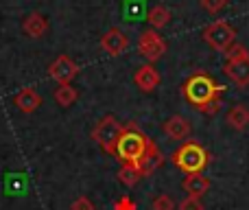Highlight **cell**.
Segmentation results:
<instances>
[{"label":"cell","mask_w":249,"mask_h":210,"mask_svg":"<svg viewBox=\"0 0 249 210\" xmlns=\"http://www.w3.org/2000/svg\"><path fill=\"white\" fill-rule=\"evenodd\" d=\"M225 90V86H221L214 77L206 73H197L181 86L186 101L193 107H197L203 114H216L221 110V92Z\"/></svg>","instance_id":"obj_1"},{"label":"cell","mask_w":249,"mask_h":210,"mask_svg":"<svg viewBox=\"0 0 249 210\" xmlns=\"http://www.w3.org/2000/svg\"><path fill=\"white\" fill-rule=\"evenodd\" d=\"M155 147L149 138L142 132H138L136 127H124L121 140L116 142V149H114V155L116 160H121V164H133V167H144L146 158L155 153Z\"/></svg>","instance_id":"obj_2"},{"label":"cell","mask_w":249,"mask_h":210,"mask_svg":"<svg viewBox=\"0 0 249 210\" xmlns=\"http://www.w3.org/2000/svg\"><path fill=\"white\" fill-rule=\"evenodd\" d=\"M208 151L203 149L199 142H184L179 149L173 153V164L177 169L186 173V175H195V173H201L208 167Z\"/></svg>","instance_id":"obj_3"},{"label":"cell","mask_w":249,"mask_h":210,"mask_svg":"<svg viewBox=\"0 0 249 210\" xmlns=\"http://www.w3.org/2000/svg\"><path fill=\"white\" fill-rule=\"evenodd\" d=\"M123 132H124V125H123V123H118L116 116L107 114V116H103V118H101L99 123H96V127H94V129H92V138H94V140L101 145V149L114 155L116 142L121 140Z\"/></svg>","instance_id":"obj_4"},{"label":"cell","mask_w":249,"mask_h":210,"mask_svg":"<svg viewBox=\"0 0 249 210\" xmlns=\"http://www.w3.org/2000/svg\"><path fill=\"white\" fill-rule=\"evenodd\" d=\"M234 38H236V31H234V26L225 20H216V22H212L210 26L203 29V39H206V44L212 46L214 51H221V53H225L230 46H232Z\"/></svg>","instance_id":"obj_5"},{"label":"cell","mask_w":249,"mask_h":210,"mask_svg":"<svg viewBox=\"0 0 249 210\" xmlns=\"http://www.w3.org/2000/svg\"><path fill=\"white\" fill-rule=\"evenodd\" d=\"M166 48L168 46H166V42H164V38L155 29L142 31L140 38H138V53H140L146 61H158L160 57H164Z\"/></svg>","instance_id":"obj_6"},{"label":"cell","mask_w":249,"mask_h":210,"mask_svg":"<svg viewBox=\"0 0 249 210\" xmlns=\"http://www.w3.org/2000/svg\"><path fill=\"white\" fill-rule=\"evenodd\" d=\"M48 75L55 79L57 83H72V79L79 75V66L74 59H70L68 55H59L51 66H48Z\"/></svg>","instance_id":"obj_7"},{"label":"cell","mask_w":249,"mask_h":210,"mask_svg":"<svg viewBox=\"0 0 249 210\" xmlns=\"http://www.w3.org/2000/svg\"><path fill=\"white\" fill-rule=\"evenodd\" d=\"M101 48H103L107 55L118 57L129 48V38L118 26H112V29H107L103 33V38H101Z\"/></svg>","instance_id":"obj_8"},{"label":"cell","mask_w":249,"mask_h":210,"mask_svg":"<svg viewBox=\"0 0 249 210\" xmlns=\"http://www.w3.org/2000/svg\"><path fill=\"white\" fill-rule=\"evenodd\" d=\"M223 73L228 75L238 88H247L249 86V55L238 57V59H228Z\"/></svg>","instance_id":"obj_9"},{"label":"cell","mask_w":249,"mask_h":210,"mask_svg":"<svg viewBox=\"0 0 249 210\" xmlns=\"http://www.w3.org/2000/svg\"><path fill=\"white\" fill-rule=\"evenodd\" d=\"M133 83H136V88L140 92H153L155 88L160 86V73L151 64H144L136 70V75H133Z\"/></svg>","instance_id":"obj_10"},{"label":"cell","mask_w":249,"mask_h":210,"mask_svg":"<svg viewBox=\"0 0 249 210\" xmlns=\"http://www.w3.org/2000/svg\"><path fill=\"white\" fill-rule=\"evenodd\" d=\"M162 129L171 140H184L190 134V120L184 118V116H171V118L164 123Z\"/></svg>","instance_id":"obj_11"},{"label":"cell","mask_w":249,"mask_h":210,"mask_svg":"<svg viewBox=\"0 0 249 210\" xmlns=\"http://www.w3.org/2000/svg\"><path fill=\"white\" fill-rule=\"evenodd\" d=\"M13 105H16L20 112H24V114H31V112H35L39 105H42V96H39L37 90H33V88H24L22 92L16 95Z\"/></svg>","instance_id":"obj_12"},{"label":"cell","mask_w":249,"mask_h":210,"mask_svg":"<svg viewBox=\"0 0 249 210\" xmlns=\"http://www.w3.org/2000/svg\"><path fill=\"white\" fill-rule=\"evenodd\" d=\"M181 189L190 195V197H199L201 199L203 195L210 191V180L203 177L201 173H195V175H186L184 182H181Z\"/></svg>","instance_id":"obj_13"},{"label":"cell","mask_w":249,"mask_h":210,"mask_svg":"<svg viewBox=\"0 0 249 210\" xmlns=\"http://www.w3.org/2000/svg\"><path fill=\"white\" fill-rule=\"evenodd\" d=\"M22 31L33 39L44 38V33L48 31V22L42 13H29V16L22 20Z\"/></svg>","instance_id":"obj_14"},{"label":"cell","mask_w":249,"mask_h":210,"mask_svg":"<svg viewBox=\"0 0 249 210\" xmlns=\"http://www.w3.org/2000/svg\"><path fill=\"white\" fill-rule=\"evenodd\" d=\"M225 123L232 129H238V132L247 129L249 127V107L243 103H236L234 107H230V112L225 114Z\"/></svg>","instance_id":"obj_15"},{"label":"cell","mask_w":249,"mask_h":210,"mask_svg":"<svg viewBox=\"0 0 249 210\" xmlns=\"http://www.w3.org/2000/svg\"><path fill=\"white\" fill-rule=\"evenodd\" d=\"M171 9L164 7V4H155V7L149 9V13H146V20H149V24L153 26V29H162V26H166L168 22H171Z\"/></svg>","instance_id":"obj_16"},{"label":"cell","mask_w":249,"mask_h":210,"mask_svg":"<svg viewBox=\"0 0 249 210\" xmlns=\"http://www.w3.org/2000/svg\"><path fill=\"white\" fill-rule=\"evenodd\" d=\"M77 99H79V92L72 83H61V86L55 90V101L61 107H70Z\"/></svg>","instance_id":"obj_17"},{"label":"cell","mask_w":249,"mask_h":210,"mask_svg":"<svg viewBox=\"0 0 249 210\" xmlns=\"http://www.w3.org/2000/svg\"><path fill=\"white\" fill-rule=\"evenodd\" d=\"M142 177H144L142 169L140 167H133V164H123V169L118 171V180H121L124 186H136Z\"/></svg>","instance_id":"obj_18"},{"label":"cell","mask_w":249,"mask_h":210,"mask_svg":"<svg viewBox=\"0 0 249 210\" xmlns=\"http://www.w3.org/2000/svg\"><path fill=\"white\" fill-rule=\"evenodd\" d=\"M124 11V18L127 20H140L142 16H144V0H127L123 7Z\"/></svg>","instance_id":"obj_19"},{"label":"cell","mask_w":249,"mask_h":210,"mask_svg":"<svg viewBox=\"0 0 249 210\" xmlns=\"http://www.w3.org/2000/svg\"><path fill=\"white\" fill-rule=\"evenodd\" d=\"M228 2L230 0H199V4H201L208 13H212V16L219 13V11H223V9L228 7Z\"/></svg>","instance_id":"obj_20"},{"label":"cell","mask_w":249,"mask_h":210,"mask_svg":"<svg viewBox=\"0 0 249 210\" xmlns=\"http://www.w3.org/2000/svg\"><path fill=\"white\" fill-rule=\"evenodd\" d=\"M151 208L153 210H175V202H173L168 195H158V197L153 199V204H151Z\"/></svg>","instance_id":"obj_21"},{"label":"cell","mask_w":249,"mask_h":210,"mask_svg":"<svg viewBox=\"0 0 249 210\" xmlns=\"http://www.w3.org/2000/svg\"><path fill=\"white\" fill-rule=\"evenodd\" d=\"M179 210H203V204L199 197H190L188 195V197L179 204Z\"/></svg>","instance_id":"obj_22"},{"label":"cell","mask_w":249,"mask_h":210,"mask_svg":"<svg viewBox=\"0 0 249 210\" xmlns=\"http://www.w3.org/2000/svg\"><path fill=\"white\" fill-rule=\"evenodd\" d=\"M225 55H228V59H238V57H245L249 53H247L245 46H241V44H232V46L225 51Z\"/></svg>","instance_id":"obj_23"},{"label":"cell","mask_w":249,"mask_h":210,"mask_svg":"<svg viewBox=\"0 0 249 210\" xmlns=\"http://www.w3.org/2000/svg\"><path fill=\"white\" fill-rule=\"evenodd\" d=\"M70 210H94V204H92L90 197H77Z\"/></svg>","instance_id":"obj_24"},{"label":"cell","mask_w":249,"mask_h":210,"mask_svg":"<svg viewBox=\"0 0 249 210\" xmlns=\"http://www.w3.org/2000/svg\"><path fill=\"white\" fill-rule=\"evenodd\" d=\"M114 210H136V204H133V199L131 197H121L116 204H114Z\"/></svg>","instance_id":"obj_25"}]
</instances>
